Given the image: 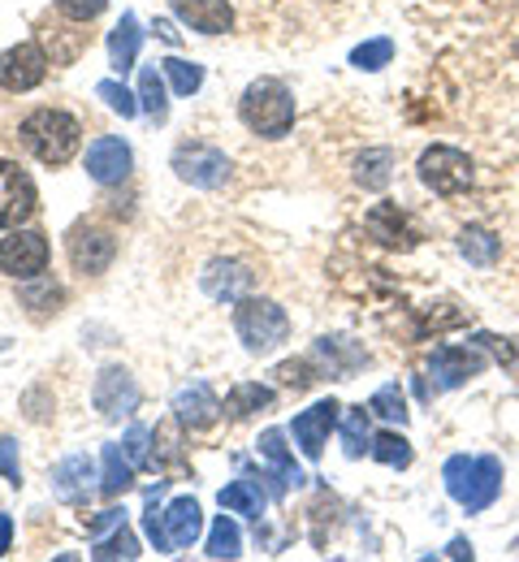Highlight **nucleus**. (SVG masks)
Returning a JSON list of instances; mask_svg holds the SVG:
<instances>
[{"label": "nucleus", "instance_id": "32", "mask_svg": "<svg viewBox=\"0 0 519 562\" xmlns=\"http://www.w3.org/2000/svg\"><path fill=\"white\" fill-rule=\"evenodd\" d=\"M208 559H238L242 554V532H238V524L229 519V515H217V524L208 528Z\"/></svg>", "mask_w": 519, "mask_h": 562}, {"label": "nucleus", "instance_id": "31", "mask_svg": "<svg viewBox=\"0 0 519 562\" xmlns=\"http://www.w3.org/2000/svg\"><path fill=\"white\" fill-rule=\"evenodd\" d=\"M139 109L148 113L151 122H165L169 117V100H165V70L144 66L139 70Z\"/></svg>", "mask_w": 519, "mask_h": 562}, {"label": "nucleus", "instance_id": "45", "mask_svg": "<svg viewBox=\"0 0 519 562\" xmlns=\"http://www.w3.org/2000/svg\"><path fill=\"white\" fill-rule=\"evenodd\" d=\"M472 342H476V347H489V351L498 355V359H507V363H516V359H519V351H516V347H511V338H494V334H476Z\"/></svg>", "mask_w": 519, "mask_h": 562}, {"label": "nucleus", "instance_id": "30", "mask_svg": "<svg viewBox=\"0 0 519 562\" xmlns=\"http://www.w3.org/2000/svg\"><path fill=\"white\" fill-rule=\"evenodd\" d=\"M342 450L347 459H360L364 450H372V412L369 407H351L342 416Z\"/></svg>", "mask_w": 519, "mask_h": 562}, {"label": "nucleus", "instance_id": "26", "mask_svg": "<svg viewBox=\"0 0 519 562\" xmlns=\"http://www.w3.org/2000/svg\"><path fill=\"white\" fill-rule=\"evenodd\" d=\"M273 398H278V390H273V385L242 381V385H234V390H229L225 412H229V420H247V416H256V412H269V407H273Z\"/></svg>", "mask_w": 519, "mask_h": 562}, {"label": "nucleus", "instance_id": "33", "mask_svg": "<svg viewBox=\"0 0 519 562\" xmlns=\"http://www.w3.org/2000/svg\"><path fill=\"white\" fill-rule=\"evenodd\" d=\"M91 559L109 562V559H139V537L122 524V528H113V537H95V546H91Z\"/></svg>", "mask_w": 519, "mask_h": 562}, {"label": "nucleus", "instance_id": "42", "mask_svg": "<svg viewBox=\"0 0 519 562\" xmlns=\"http://www.w3.org/2000/svg\"><path fill=\"white\" fill-rule=\"evenodd\" d=\"M104 4H109V0H57V13H61L66 22H91V18L104 13Z\"/></svg>", "mask_w": 519, "mask_h": 562}, {"label": "nucleus", "instance_id": "20", "mask_svg": "<svg viewBox=\"0 0 519 562\" xmlns=\"http://www.w3.org/2000/svg\"><path fill=\"white\" fill-rule=\"evenodd\" d=\"M200 285H204V294L217 299V303H238V299L247 294V285H251V273H247V265H238V260H213V265L200 273Z\"/></svg>", "mask_w": 519, "mask_h": 562}, {"label": "nucleus", "instance_id": "38", "mask_svg": "<svg viewBox=\"0 0 519 562\" xmlns=\"http://www.w3.org/2000/svg\"><path fill=\"white\" fill-rule=\"evenodd\" d=\"M369 412L390 424H407V398H403L398 385H381V390L369 398Z\"/></svg>", "mask_w": 519, "mask_h": 562}, {"label": "nucleus", "instance_id": "19", "mask_svg": "<svg viewBox=\"0 0 519 562\" xmlns=\"http://www.w3.org/2000/svg\"><path fill=\"white\" fill-rule=\"evenodd\" d=\"M160 519H165V532H169L173 550H191L200 541V532H204V510H200L195 497H173L160 510Z\"/></svg>", "mask_w": 519, "mask_h": 562}, {"label": "nucleus", "instance_id": "9", "mask_svg": "<svg viewBox=\"0 0 519 562\" xmlns=\"http://www.w3.org/2000/svg\"><path fill=\"white\" fill-rule=\"evenodd\" d=\"M91 403H95V412H100L104 420H126V416L139 412L144 390H139V381H135L122 363H109V368L95 376V385H91Z\"/></svg>", "mask_w": 519, "mask_h": 562}, {"label": "nucleus", "instance_id": "40", "mask_svg": "<svg viewBox=\"0 0 519 562\" xmlns=\"http://www.w3.org/2000/svg\"><path fill=\"white\" fill-rule=\"evenodd\" d=\"M144 532H148V541L156 546V554H173V541H169V532H165V519H160V510H156V493H148V515H144Z\"/></svg>", "mask_w": 519, "mask_h": 562}, {"label": "nucleus", "instance_id": "48", "mask_svg": "<svg viewBox=\"0 0 519 562\" xmlns=\"http://www.w3.org/2000/svg\"><path fill=\"white\" fill-rule=\"evenodd\" d=\"M9 541H13V519H9V515H0V559H4Z\"/></svg>", "mask_w": 519, "mask_h": 562}, {"label": "nucleus", "instance_id": "29", "mask_svg": "<svg viewBox=\"0 0 519 562\" xmlns=\"http://www.w3.org/2000/svg\"><path fill=\"white\" fill-rule=\"evenodd\" d=\"M18 299H22V307H31L35 316H48V312H57L61 307V299H66V290L57 285L53 278H26L18 285Z\"/></svg>", "mask_w": 519, "mask_h": 562}, {"label": "nucleus", "instance_id": "25", "mask_svg": "<svg viewBox=\"0 0 519 562\" xmlns=\"http://www.w3.org/2000/svg\"><path fill=\"white\" fill-rule=\"evenodd\" d=\"M351 178H356V187H364V191H385L390 178H394V151H390V147H369V151H360Z\"/></svg>", "mask_w": 519, "mask_h": 562}, {"label": "nucleus", "instance_id": "16", "mask_svg": "<svg viewBox=\"0 0 519 562\" xmlns=\"http://www.w3.org/2000/svg\"><path fill=\"white\" fill-rule=\"evenodd\" d=\"M95 481H100L95 463L87 454H70L53 468V497L66 502V506H82V502H91V493L100 490Z\"/></svg>", "mask_w": 519, "mask_h": 562}, {"label": "nucleus", "instance_id": "15", "mask_svg": "<svg viewBox=\"0 0 519 562\" xmlns=\"http://www.w3.org/2000/svg\"><path fill=\"white\" fill-rule=\"evenodd\" d=\"M131 165H135L131 147L122 139H113V135H100L87 147V178L100 182V187H122L131 178Z\"/></svg>", "mask_w": 519, "mask_h": 562}, {"label": "nucleus", "instance_id": "11", "mask_svg": "<svg viewBox=\"0 0 519 562\" xmlns=\"http://www.w3.org/2000/svg\"><path fill=\"white\" fill-rule=\"evenodd\" d=\"M342 424V403L338 398H320V403H312L307 412H298L295 420H291V437H295L298 454L303 459H320L325 454V446H329V432Z\"/></svg>", "mask_w": 519, "mask_h": 562}, {"label": "nucleus", "instance_id": "44", "mask_svg": "<svg viewBox=\"0 0 519 562\" xmlns=\"http://www.w3.org/2000/svg\"><path fill=\"white\" fill-rule=\"evenodd\" d=\"M122 524H126V510L109 506V510H100V515L87 524V532H91V541H95V537H104V532H113V528H122Z\"/></svg>", "mask_w": 519, "mask_h": 562}, {"label": "nucleus", "instance_id": "6", "mask_svg": "<svg viewBox=\"0 0 519 562\" xmlns=\"http://www.w3.org/2000/svg\"><path fill=\"white\" fill-rule=\"evenodd\" d=\"M66 256H70L75 273L100 278L113 265V256H117V238H113V229H104L95 221H78L75 229L66 234Z\"/></svg>", "mask_w": 519, "mask_h": 562}, {"label": "nucleus", "instance_id": "10", "mask_svg": "<svg viewBox=\"0 0 519 562\" xmlns=\"http://www.w3.org/2000/svg\"><path fill=\"white\" fill-rule=\"evenodd\" d=\"M35 209H40V191H35L31 173L0 156V229L26 225Z\"/></svg>", "mask_w": 519, "mask_h": 562}, {"label": "nucleus", "instance_id": "13", "mask_svg": "<svg viewBox=\"0 0 519 562\" xmlns=\"http://www.w3.org/2000/svg\"><path fill=\"white\" fill-rule=\"evenodd\" d=\"M256 450H260V459L269 463L264 481H269V493H273V497H286L295 485L307 481V476L298 472L295 454L286 450V432H282V428H264V432H260V441H256Z\"/></svg>", "mask_w": 519, "mask_h": 562}, {"label": "nucleus", "instance_id": "43", "mask_svg": "<svg viewBox=\"0 0 519 562\" xmlns=\"http://www.w3.org/2000/svg\"><path fill=\"white\" fill-rule=\"evenodd\" d=\"M0 476L18 490L22 485V459H18V441L13 437H0Z\"/></svg>", "mask_w": 519, "mask_h": 562}, {"label": "nucleus", "instance_id": "34", "mask_svg": "<svg viewBox=\"0 0 519 562\" xmlns=\"http://www.w3.org/2000/svg\"><path fill=\"white\" fill-rule=\"evenodd\" d=\"M273 376H278V385H286V390H307V385H316L325 372H320V363H316L312 355H303V359H286V363H278V368H273Z\"/></svg>", "mask_w": 519, "mask_h": 562}, {"label": "nucleus", "instance_id": "17", "mask_svg": "<svg viewBox=\"0 0 519 562\" xmlns=\"http://www.w3.org/2000/svg\"><path fill=\"white\" fill-rule=\"evenodd\" d=\"M222 412L225 407L217 403V394H213L208 381H191L173 398V416H178V424H187V428H213V424L222 420Z\"/></svg>", "mask_w": 519, "mask_h": 562}, {"label": "nucleus", "instance_id": "2", "mask_svg": "<svg viewBox=\"0 0 519 562\" xmlns=\"http://www.w3.org/2000/svg\"><path fill=\"white\" fill-rule=\"evenodd\" d=\"M442 481H445V493H450L467 515H481V510H489V506L498 502V493H503V463H498L494 454H476V459L454 454V459H445Z\"/></svg>", "mask_w": 519, "mask_h": 562}, {"label": "nucleus", "instance_id": "18", "mask_svg": "<svg viewBox=\"0 0 519 562\" xmlns=\"http://www.w3.org/2000/svg\"><path fill=\"white\" fill-rule=\"evenodd\" d=\"M169 4H173V18L200 35H225L234 26L229 0H169Z\"/></svg>", "mask_w": 519, "mask_h": 562}, {"label": "nucleus", "instance_id": "39", "mask_svg": "<svg viewBox=\"0 0 519 562\" xmlns=\"http://www.w3.org/2000/svg\"><path fill=\"white\" fill-rule=\"evenodd\" d=\"M95 95L113 109V113H122V117H135L139 113V95L126 87V82H117V78H104V82H95Z\"/></svg>", "mask_w": 519, "mask_h": 562}, {"label": "nucleus", "instance_id": "41", "mask_svg": "<svg viewBox=\"0 0 519 562\" xmlns=\"http://www.w3.org/2000/svg\"><path fill=\"white\" fill-rule=\"evenodd\" d=\"M148 441H151V428H144V424H135V428L122 437V450H126V459H131L135 468H148Z\"/></svg>", "mask_w": 519, "mask_h": 562}, {"label": "nucleus", "instance_id": "28", "mask_svg": "<svg viewBox=\"0 0 519 562\" xmlns=\"http://www.w3.org/2000/svg\"><path fill=\"white\" fill-rule=\"evenodd\" d=\"M135 463L126 459V450H122V441H109L104 446V472H100V493L104 497H117V493L131 490V481H135Z\"/></svg>", "mask_w": 519, "mask_h": 562}, {"label": "nucleus", "instance_id": "47", "mask_svg": "<svg viewBox=\"0 0 519 562\" xmlns=\"http://www.w3.org/2000/svg\"><path fill=\"white\" fill-rule=\"evenodd\" d=\"M445 554H450V559H472V541H463V537H454Z\"/></svg>", "mask_w": 519, "mask_h": 562}, {"label": "nucleus", "instance_id": "22", "mask_svg": "<svg viewBox=\"0 0 519 562\" xmlns=\"http://www.w3.org/2000/svg\"><path fill=\"white\" fill-rule=\"evenodd\" d=\"M139 48H144V31H139V18L135 13H122V22L109 31V61L117 74H131L139 61Z\"/></svg>", "mask_w": 519, "mask_h": 562}, {"label": "nucleus", "instance_id": "46", "mask_svg": "<svg viewBox=\"0 0 519 562\" xmlns=\"http://www.w3.org/2000/svg\"><path fill=\"white\" fill-rule=\"evenodd\" d=\"M463 325V312H425V329H454Z\"/></svg>", "mask_w": 519, "mask_h": 562}, {"label": "nucleus", "instance_id": "1", "mask_svg": "<svg viewBox=\"0 0 519 562\" xmlns=\"http://www.w3.org/2000/svg\"><path fill=\"white\" fill-rule=\"evenodd\" d=\"M18 139H22V147H26L40 165L61 169V165L75 160L78 147H82V126H78L75 113H66V109H35V113L22 117Z\"/></svg>", "mask_w": 519, "mask_h": 562}, {"label": "nucleus", "instance_id": "21", "mask_svg": "<svg viewBox=\"0 0 519 562\" xmlns=\"http://www.w3.org/2000/svg\"><path fill=\"white\" fill-rule=\"evenodd\" d=\"M364 229H369L381 247H390V251H398V247H411V243H416L411 221H407V212L398 209V204H376V209L364 216Z\"/></svg>", "mask_w": 519, "mask_h": 562}, {"label": "nucleus", "instance_id": "23", "mask_svg": "<svg viewBox=\"0 0 519 562\" xmlns=\"http://www.w3.org/2000/svg\"><path fill=\"white\" fill-rule=\"evenodd\" d=\"M312 359L320 363V372H329V376H338V381H347L356 368L369 363V355L360 351V347H351L347 338H320L316 351H312Z\"/></svg>", "mask_w": 519, "mask_h": 562}, {"label": "nucleus", "instance_id": "36", "mask_svg": "<svg viewBox=\"0 0 519 562\" xmlns=\"http://www.w3.org/2000/svg\"><path fill=\"white\" fill-rule=\"evenodd\" d=\"M165 78L173 82V91L178 95H195L200 87H204V66H195V61H182V57H165V61H156Z\"/></svg>", "mask_w": 519, "mask_h": 562}, {"label": "nucleus", "instance_id": "12", "mask_svg": "<svg viewBox=\"0 0 519 562\" xmlns=\"http://www.w3.org/2000/svg\"><path fill=\"white\" fill-rule=\"evenodd\" d=\"M44 78H48V53L35 40H22L0 53V87L4 91L22 95V91H35Z\"/></svg>", "mask_w": 519, "mask_h": 562}, {"label": "nucleus", "instance_id": "7", "mask_svg": "<svg viewBox=\"0 0 519 562\" xmlns=\"http://www.w3.org/2000/svg\"><path fill=\"white\" fill-rule=\"evenodd\" d=\"M173 173L187 182V187H200V191H217L229 178V156L213 143H178L173 147Z\"/></svg>", "mask_w": 519, "mask_h": 562}, {"label": "nucleus", "instance_id": "49", "mask_svg": "<svg viewBox=\"0 0 519 562\" xmlns=\"http://www.w3.org/2000/svg\"><path fill=\"white\" fill-rule=\"evenodd\" d=\"M156 35H160V40H165V44H178V31H173V26H169V22H165V18H160V22H156Z\"/></svg>", "mask_w": 519, "mask_h": 562}, {"label": "nucleus", "instance_id": "8", "mask_svg": "<svg viewBox=\"0 0 519 562\" xmlns=\"http://www.w3.org/2000/svg\"><path fill=\"white\" fill-rule=\"evenodd\" d=\"M48 234L40 229H9V238H0V273L13 281L40 278L48 269Z\"/></svg>", "mask_w": 519, "mask_h": 562}, {"label": "nucleus", "instance_id": "5", "mask_svg": "<svg viewBox=\"0 0 519 562\" xmlns=\"http://www.w3.org/2000/svg\"><path fill=\"white\" fill-rule=\"evenodd\" d=\"M416 173H420V182H425L433 195H445V200L472 191V178H476L472 160H467L459 147H450V143L425 147L420 160H416Z\"/></svg>", "mask_w": 519, "mask_h": 562}, {"label": "nucleus", "instance_id": "14", "mask_svg": "<svg viewBox=\"0 0 519 562\" xmlns=\"http://www.w3.org/2000/svg\"><path fill=\"white\" fill-rule=\"evenodd\" d=\"M481 372H485V355L476 347H438L429 355V376L442 390H459V385L476 381Z\"/></svg>", "mask_w": 519, "mask_h": 562}, {"label": "nucleus", "instance_id": "35", "mask_svg": "<svg viewBox=\"0 0 519 562\" xmlns=\"http://www.w3.org/2000/svg\"><path fill=\"white\" fill-rule=\"evenodd\" d=\"M369 454L376 463H385V468H407L411 463V441L403 432H376Z\"/></svg>", "mask_w": 519, "mask_h": 562}, {"label": "nucleus", "instance_id": "27", "mask_svg": "<svg viewBox=\"0 0 519 562\" xmlns=\"http://www.w3.org/2000/svg\"><path fill=\"white\" fill-rule=\"evenodd\" d=\"M217 502H222V510L229 515H251V519H260L264 515V506H269V493L260 490V481H234V485H225L217 493Z\"/></svg>", "mask_w": 519, "mask_h": 562}, {"label": "nucleus", "instance_id": "24", "mask_svg": "<svg viewBox=\"0 0 519 562\" xmlns=\"http://www.w3.org/2000/svg\"><path fill=\"white\" fill-rule=\"evenodd\" d=\"M459 251H463L467 265L494 269L498 265V251H503V238L494 229H485V225H467V229H459Z\"/></svg>", "mask_w": 519, "mask_h": 562}, {"label": "nucleus", "instance_id": "3", "mask_svg": "<svg viewBox=\"0 0 519 562\" xmlns=\"http://www.w3.org/2000/svg\"><path fill=\"white\" fill-rule=\"evenodd\" d=\"M238 117L260 139H286L295 126V95L278 78H256L238 100Z\"/></svg>", "mask_w": 519, "mask_h": 562}, {"label": "nucleus", "instance_id": "4", "mask_svg": "<svg viewBox=\"0 0 519 562\" xmlns=\"http://www.w3.org/2000/svg\"><path fill=\"white\" fill-rule=\"evenodd\" d=\"M234 334L247 347V355H273L291 338V316L273 299H238L234 303Z\"/></svg>", "mask_w": 519, "mask_h": 562}, {"label": "nucleus", "instance_id": "37", "mask_svg": "<svg viewBox=\"0 0 519 562\" xmlns=\"http://www.w3.org/2000/svg\"><path fill=\"white\" fill-rule=\"evenodd\" d=\"M394 61V40L390 35H376V40H364L356 53H351V66L356 70H364V74H376V70H385Z\"/></svg>", "mask_w": 519, "mask_h": 562}]
</instances>
